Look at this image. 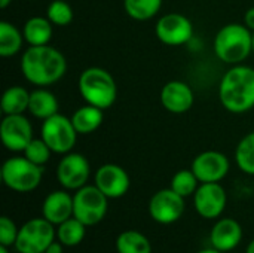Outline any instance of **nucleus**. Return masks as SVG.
Returning <instances> with one entry per match:
<instances>
[{
  "mask_svg": "<svg viewBox=\"0 0 254 253\" xmlns=\"http://www.w3.org/2000/svg\"><path fill=\"white\" fill-rule=\"evenodd\" d=\"M65 57L54 46H30L21 57V73L36 86L54 85L65 75Z\"/></svg>",
  "mask_w": 254,
  "mask_h": 253,
  "instance_id": "1",
  "label": "nucleus"
},
{
  "mask_svg": "<svg viewBox=\"0 0 254 253\" xmlns=\"http://www.w3.org/2000/svg\"><path fill=\"white\" fill-rule=\"evenodd\" d=\"M219 98L231 113H246L254 107V69L237 64L222 78Z\"/></svg>",
  "mask_w": 254,
  "mask_h": 253,
  "instance_id": "2",
  "label": "nucleus"
},
{
  "mask_svg": "<svg viewBox=\"0 0 254 253\" xmlns=\"http://www.w3.org/2000/svg\"><path fill=\"white\" fill-rule=\"evenodd\" d=\"M253 52V31L246 24L223 25L214 37L216 57L231 66L241 64Z\"/></svg>",
  "mask_w": 254,
  "mask_h": 253,
  "instance_id": "3",
  "label": "nucleus"
},
{
  "mask_svg": "<svg viewBox=\"0 0 254 253\" xmlns=\"http://www.w3.org/2000/svg\"><path fill=\"white\" fill-rule=\"evenodd\" d=\"M82 98L103 110L110 109L118 98V85L110 72L101 67L85 69L77 81Z\"/></svg>",
  "mask_w": 254,
  "mask_h": 253,
  "instance_id": "4",
  "label": "nucleus"
},
{
  "mask_svg": "<svg viewBox=\"0 0 254 253\" xmlns=\"http://www.w3.org/2000/svg\"><path fill=\"white\" fill-rule=\"evenodd\" d=\"M43 177V167L25 157H12L1 166L3 183L15 192L25 194L39 188Z\"/></svg>",
  "mask_w": 254,
  "mask_h": 253,
  "instance_id": "5",
  "label": "nucleus"
},
{
  "mask_svg": "<svg viewBox=\"0 0 254 253\" xmlns=\"http://www.w3.org/2000/svg\"><path fill=\"white\" fill-rule=\"evenodd\" d=\"M107 210L109 198L95 185H85L74 191L73 216L85 227L98 225L106 218Z\"/></svg>",
  "mask_w": 254,
  "mask_h": 253,
  "instance_id": "6",
  "label": "nucleus"
},
{
  "mask_svg": "<svg viewBox=\"0 0 254 253\" xmlns=\"http://www.w3.org/2000/svg\"><path fill=\"white\" fill-rule=\"evenodd\" d=\"M55 225L42 218L27 221L18 231L15 249L18 253H45L55 242Z\"/></svg>",
  "mask_w": 254,
  "mask_h": 253,
  "instance_id": "7",
  "label": "nucleus"
},
{
  "mask_svg": "<svg viewBox=\"0 0 254 253\" xmlns=\"http://www.w3.org/2000/svg\"><path fill=\"white\" fill-rule=\"evenodd\" d=\"M77 131L71 122V118L57 113L43 121L40 128V137L49 146L54 154L65 155L71 152L77 140Z\"/></svg>",
  "mask_w": 254,
  "mask_h": 253,
  "instance_id": "8",
  "label": "nucleus"
},
{
  "mask_svg": "<svg viewBox=\"0 0 254 253\" xmlns=\"http://www.w3.org/2000/svg\"><path fill=\"white\" fill-rule=\"evenodd\" d=\"M185 197L179 195L171 188L155 192L149 201V215L159 225H171L185 213Z\"/></svg>",
  "mask_w": 254,
  "mask_h": 253,
  "instance_id": "9",
  "label": "nucleus"
},
{
  "mask_svg": "<svg viewBox=\"0 0 254 253\" xmlns=\"http://www.w3.org/2000/svg\"><path fill=\"white\" fill-rule=\"evenodd\" d=\"M91 174V166L85 155L68 152L57 166V180L67 191H77L86 185Z\"/></svg>",
  "mask_w": 254,
  "mask_h": 253,
  "instance_id": "10",
  "label": "nucleus"
},
{
  "mask_svg": "<svg viewBox=\"0 0 254 253\" xmlns=\"http://www.w3.org/2000/svg\"><path fill=\"white\" fill-rule=\"evenodd\" d=\"M156 37L168 46H182L188 43L193 36L192 21L177 12L162 15L155 25Z\"/></svg>",
  "mask_w": 254,
  "mask_h": 253,
  "instance_id": "11",
  "label": "nucleus"
},
{
  "mask_svg": "<svg viewBox=\"0 0 254 253\" xmlns=\"http://www.w3.org/2000/svg\"><path fill=\"white\" fill-rule=\"evenodd\" d=\"M0 139L3 146L10 152H24L33 137L30 121L21 115H4L0 124Z\"/></svg>",
  "mask_w": 254,
  "mask_h": 253,
  "instance_id": "12",
  "label": "nucleus"
},
{
  "mask_svg": "<svg viewBox=\"0 0 254 253\" xmlns=\"http://www.w3.org/2000/svg\"><path fill=\"white\" fill-rule=\"evenodd\" d=\"M190 169L199 183H220L228 176L231 163L219 151H205L195 157Z\"/></svg>",
  "mask_w": 254,
  "mask_h": 253,
  "instance_id": "13",
  "label": "nucleus"
},
{
  "mask_svg": "<svg viewBox=\"0 0 254 253\" xmlns=\"http://www.w3.org/2000/svg\"><path fill=\"white\" fill-rule=\"evenodd\" d=\"M228 195L220 183H201L193 194V207L204 219H217L226 209Z\"/></svg>",
  "mask_w": 254,
  "mask_h": 253,
  "instance_id": "14",
  "label": "nucleus"
},
{
  "mask_svg": "<svg viewBox=\"0 0 254 253\" xmlns=\"http://www.w3.org/2000/svg\"><path fill=\"white\" fill-rule=\"evenodd\" d=\"M95 186L107 198H121L128 192L131 179L121 166L104 164L95 173Z\"/></svg>",
  "mask_w": 254,
  "mask_h": 253,
  "instance_id": "15",
  "label": "nucleus"
},
{
  "mask_svg": "<svg viewBox=\"0 0 254 253\" xmlns=\"http://www.w3.org/2000/svg\"><path fill=\"white\" fill-rule=\"evenodd\" d=\"M193 91L186 82L170 81L161 89V103L171 113H186L193 106Z\"/></svg>",
  "mask_w": 254,
  "mask_h": 253,
  "instance_id": "16",
  "label": "nucleus"
},
{
  "mask_svg": "<svg viewBox=\"0 0 254 253\" xmlns=\"http://www.w3.org/2000/svg\"><path fill=\"white\" fill-rule=\"evenodd\" d=\"M243 240V227L232 218L219 219L210 233L211 248L226 253L234 251Z\"/></svg>",
  "mask_w": 254,
  "mask_h": 253,
  "instance_id": "17",
  "label": "nucleus"
},
{
  "mask_svg": "<svg viewBox=\"0 0 254 253\" xmlns=\"http://www.w3.org/2000/svg\"><path fill=\"white\" fill-rule=\"evenodd\" d=\"M42 216L58 227L73 218V197L65 191H52L42 204Z\"/></svg>",
  "mask_w": 254,
  "mask_h": 253,
  "instance_id": "18",
  "label": "nucleus"
},
{
  "mask_svg": "<svg viewBox=\"0 0 254 253\" xmlns=\"http://www.w3.org/2000/svg\"><path fill=\"white\" fill-rule=\"evenodd\" d=\"M58 100L57 97L46 89V86H39L34 91L30 92V103H28V112L37 118V119H48L58 113Z\"/></svg>",
  "mask_w": 254,
  "mask_h": 253,
  "instance_id": "19",
  "label": "nucleus"
},
{
  "mask_svg": "<svg viewBox=\"0 0 254 253\" xmlns=\"http://www.w3.org/2000/svg\"><path fill=\"white\" fill-rule=\"evenodd\" d=\"M52 22L48 16H31L27 19L22 28V34L25 42L30 46H42L49 45L52 39Z\"/></svg>",
  "mask_w": 254,
  "mask_h": 253,
  "instance_id": "20",
  "label": "nucleus"
},
{
  "mask_svg": "<svg viewBox=\"0 0 254 253\" xmlns=\"http://www.w3.org/2000/svg\"><path fill=\"white\" fill-rule=\"evenodd\" d=\"M104 119V110L92 106V104H85L79 109L74 110L71 115V122L79 134H91L95 130L100 128Z\"/></svg>",
  "mask_w": 254,
  "mask_h": 253,
  "instance_id": "21",
  "label": "nucleus"
},
{
  "mask_svg": "<svg viewBox=\"0 0 254 253\" xmlns=\"http://www.w3.org/2000/svg\"><path fill=\"white\" fill-rule=\"evenodd\" d=\"M30 92L19 85L9 86L1 95V112L3 115H21L28 110Z\"/></svg>",
  "mask_w": 254,
  "mask_h": 253,
  "instance_id": "22",
  "label": "nucleus"
},
{
  "mask_svg": "<svg viewBox=\"0 0 254 253\" xmlns=\"http://www.w3.org/2000/svg\"><path fill=\"white\" fill-rule=\"evenodd\" d=\"M115 246L118 253H152V245L149 239L135 230H127L121 233Z\"/></svg>",
  "mask_w": 254,
  "mask_h": 253,
  "instance_id": "23",
  "label": "nucleus"
},
{
  "mask_svg": "<svg viewBox=\"0 0 254 253\" xmlns=\"http://www.w3.org/2000/svg\"><path fill=\"white\" fill-rule=\"evenodd\" d=\"M24 40V34L12 22L0 21V55L3 58L18 54Z\"/></svg>",
  "mask_w": 254,
  "mask_h": 253,
  "instance_id": "24",
  "label": "nucleus"
},
{
  "mask_svg": "<svg viewBox=\"0 0 254 253\" xmlns=\"http://www.w3.org/2000/svg\"><path fill=\"white\" fill-rule=\"evenodd\" d=\"M86 228L88 227H85L80 221H77L73 216L57 227V240L64 248H74L83 242Z\"/></svg>",
  "mask_w": 254,
  "mask_h": 253,
  "instance_id": "25",
  "label": "nucleus"
},
{
  "mask_svg": "<svg viewBox=\"0 0 254 253\" xmlns=\"http://www.w3.org/2000/svg\"><path fill=\"white\" fill-rule=\"evenodd\" d=\"M162 6V0H124L127 15L135 21H147L153 18Z\"/></svg>",
  "mask_w": 254,
  "mask_h": 253,
  "instance_id": "26",
  "label": "nucleus"
},
{
  "mask_svg": "<svg viewBox=\"0 0 254 253\" xmlns=\"http://www.w3.org/2000/svg\"><path fill=\"white\" fill-rule=\"evenodd\" d=\"M235 161L241 171L254 176V131L241 139L235 151Z\"/></svg>",
  "mask_w": 254,
  "mask_h": 253,
  "instance_id": "27",
  "label": "nucleus"
},
{
  "mask_svg": "<svg viewBox=\"0 0 254 253\" xmlns=\"http://www.w3.org/2000/svg\"><path fill=\"white\" fill-rule=\"evenodd\" d=\"M198 183H199V180L195 176V173L192 171V169L190 170H180L173 176L170 188L173 191H176L179 195L186 198V197H190L196 192V189L199 186Z\"/></svg>",
  "mask_w": 254,
  "mask_h": 253,
  "instance_id": "28",
  "label": "nucleus"
},
{
  "mask_svg": "<svg viewBox=\"0 0 254 253\" xmlns=\"http://www.w3.org/2000/svg\"><path fill=\"white\" fill-rule=\"evenodd\" d=\"M48 19L58 27H65L73 21V9L65 0H54L46 9Z\"/></svg>",
  "mask_w": 254,
  "mask_h": 253,
  "instance_id": "29",
  "label": "nucleus"
},
{
  "mask_svg": "<svg viewBox=\"0 0 254 253\" xmlns=\"http://www.w3.org/2000/svg\"><path fill=\"white\" fill-rule=\"evenodd\" d=\"M51 154H54V152L49 149V146L45 143V140L42 137L40 139H33L30 142V145L24 151V157L27 160H30L31 163H34L37 166H42V167L49 161Z\"/></svg>",
  "mask_w": 254,
  "mask_h": 253,
  "instance_id": "30",
  "label": "nucleus"
},
{
  "mask_svg": "<svg viewBox=\"0 0 254 253\" xmlns=\"http://www.w3.org/2000/svg\"><path fill=\"white\" fill-rule=\"evenodd\" d=\"M18 231L19 228H16L15 222L10 218L7 216L0 218V245L1 246H7V248L15 246Z\"/></svg>",
  "mask_w": 254,
  "mask_h": 253,
  "instance_id": "31",
  "label": "nucleus"
},
{
  "mask_svg": "<svg viewBox=\"0 0 254 253\" xmlns=\"http://www.w3.org/2000/svg\"><path fill=\"white\" fill-rule=\"evenodd\" d=\"M244 24L254 31V7H250L247 12H246V15H244Z\"/></svg>",
  "mask_w": 254,
  "mask_h": 253,
  "instance_id": "32",
  "label": "nucleus"
},
{
  "mask_svg": "<svg viewBox=\"0 0 254 253\" xmlns=\"http://www.w3.org/2000/svg\"><path fill=\"white\" fill-rule=\"evenodd\" d=\"M63 245L57 240V242H54L48 249H46V253H63Z\"/></svg>",
  "mask_w": 254,
  "mask_h": 253,
  "instance_id": "33",
  "label": "nucleus"
},
{
  "mask_svg": "<svg viewBox=\"0 0 254 253\" xmlns=\"http://www.w3.org/2000/svg\"><path fill=\"white\" fill-rule=\"evenodd\" d=\"M198 253H223V252H220V251H217V249H214V248H208V249H202V251H199Z\"/></svg>",
  "mask_w": 254,
  "mask_h": 253,
  "instance_id": "34",
  "label": "nucleus"
},
{
  "mask_svg": "<svg viewBox=\"0 0 254 253\" xmlns=\"http://www.w3.org/2000/svg\"><path fill=\"white\" fill-rule=\"evenodd\" d=\"M10 1H12V0H0V7H1V9H6V7L10 4Z\"/></svg>",
  "mask_w": 254,
  "mask_h": 253,
  "instance_id": "35",
  "label": "nucleus"
},
{
  "mask_svg": "<svg viewBox=\"0 0 254 253\" xmlns=\"http://www.w3.org/2000/svg\"><path fill=\"white\" fill-rule=\"evenodd\" d=\"M246 253H254V239L250 242V245L247 246V249H246Z\"/></svg>",
  "mask_w": 254,
  "mask_h": 253,
  "instance_id": "36",
  "label": "nucleus"
},
{
  "mask_svg": "<svg viewBox=\"0 0 254 253\" xmlns=\"http://www.w3.org/2000/svg\"><path fill=\"white\" fill-rule=\"evenodd\" d=\"M0 253H9V251H7V246H0Z\"/></svg>",
  "mask_w": 254,
  "mask_h": 253,
  "instance_id": "37",
  "label": "nucleus"
},
{
  "mask_svg": "<svg viewBox=\"0 0 254 253\" xmlns=\"http://www.w3.org/2000/svg\"><path fill=\"white\" fill-rule=\"evenodd\" d=\"M253 52H254V31H253Z\"/></svg>",
  "mask_w": 254,
  "mask_h": 253,
  "instance_id": "38",
  "label": "nucleus"
},
{
  "mask_svg": "<svg viewBox=\"0 0 254 253\" xmlns=\"http://www.w3.org/2000/svg\"><path fill=\"white\" fill-rule=\"evenodd\" d=\"M45 253H46V252H45Z\"/></svg>",
  "mask_w": 254,
  "mask_h": 253,
  "instance_id": "39",
  "label": "nucleus"
}]
</instances>
